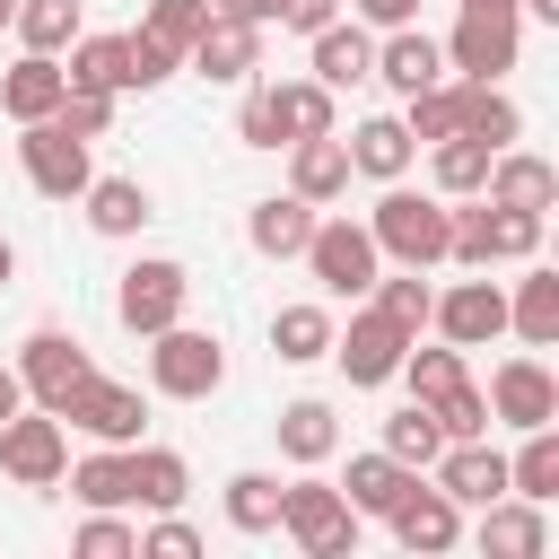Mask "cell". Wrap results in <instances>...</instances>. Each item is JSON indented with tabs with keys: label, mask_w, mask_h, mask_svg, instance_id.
Instances as JSON below:
<instances>
[{
	"label": "cell",
	"mask_w": 559,
	"mask_h": 559,
	"mask_svg": "<svg viewBox=\"0 0 559 559\" xmlns=\"http://www.w3.org/2000/svg\"><path fill=\"white\" fill-rule=\"evenodd\" d=\"M367 236H376L384 262H402V271H437V262H445V236H454V201L411 192V183H384L376 210H367Z\"/></svg>",
	"instance_id": "1"
},
{
	"label": "cell",
	"mask_w": 559,
	"mask_h": 559,
	"mask_svg": "<svg viewBox=\"0 0 559 559\" xmlns=\"http://www.w3.org/2000/svg\"><path fill=\"white\" fill-rule=\"evenodd\" d=\"M358 507L341 498V480H323L314 463H297V480H280V533L306 550V559H349L358 550Z\"/></svg>",
	"instance_id": "2"
},
{
	"label": "cell",
	"mask_w": 559,
	"mask_h": 559,
	"mask_svg": "<svg viewBox=\"0 0 559 559\" xmlns=\"http://www.w3.org/2000/svg\"><path fill=\"white\" fill-rule=\"evenodd\" d=\"M542 253V210H507L489 192L454 201V236H445V262L463 271H498V262H533Z\"/></svg>",
	"instance_id": "3"
},
{
	"label": "cell",
	"mask_w": 559,
	"mask_h": 559,
	"mask_svg": "<svg viewBox=\"0 0 559 559\" xmlns=\"http://www.w3.org/2000/svg\"><path fill=\"white\" fill-rule=\"evenodd\" d=\"M148 384H157L166 402H210V393L227 384V341L201 332V323H166V332H148Z\"/></svg>",
	"instance_id": "4"
},
{
	"label": "cell",
	"mask_w": 559,
	"mask_h": 559,
	"mask_svg": "<svg viewBox=\"0 0 559 559\" xmlns=\"http://www.w3.org/2000/svg\"><path fill=\"white\" fill-rule=\"evenodd\" d=\"M183 306H192V271L175 262V253H140L122 280H114V323L122 332H166V323H183Z\"/></svg>",
	"instance_id": "5"
},
{
	"label": "cell",
	"mask_w": 559,
	"mask_h": 559,
	"mask_svg": "<svg viewBox=\"0 0 559 559\" xmlns=\"http://www.w3.org/2000/svg\"><path fill=\"white\" fill-rule=\"evenodd\" d=\"M297 262L314 271V288H323V297H367V288H376V271H384V253H376L367 218H314V236H306V253H297Z\"/></svg>",
	"instance_id": "6"
},
{
	"label": "cell",
	"mask_w": 559,
	"mask_h": 559,
	"mask_svg": "<svg viewBox=\"0 0 559 559\" xmlns=\"http://www.w3.org/2000/svg\"><path fill=\"white\" fill-rule=\"evenodd\" d=\"M87 376H96V358H87V341H79V332L35 323V332L17 341V384H26V402H35V411H52V419H61V402H70Z\"/></svg>",
	"instance_id": "7"
},
{
	"label": "cell",
	"mask_w": 559,
	"mask_h": 559,
	"mask_svg": "<svg viewBox=\"0 0 559 559\" xmlns=\"http://www.w3.org/2000/svg\"><path fill=\"white\" fill-rule=\"evenodd\" d=\"M411 341H419V332H402L384 306H358V297H349V323H332V358H341V376H349L358 393L393 384V367H402Z\"/></svg>",
	"instance_id": "8"
},
{
	"label": "cell",
	"mask_w": 559,
	"mask_h": 559,
	"mask_svg": "<svg viewBox=\"0 0 559 559\" xmlns=\"http://www.w3.org/2000/svg\"><path fill=\"white\" fill-rule=\"evenodd\" d=\"M445 44V79H507L515 70V52H524V17H507V9H463L454 17V35H437Z\"/></svg>",
	"instance_id": "9"
},
{
	"label": "cell",
	"mask_w": 559,
	"mask_h": 559,
	"mask_svg": "<svg viewBox=\"0 0 559 559\" xmlns=\"http://www.w3.org/2000/svg\"><path fill=\"white\" fill-rule=\"evenodd\" d=\"M17 166H26V183L44 192V201H79L87 192V175H96V157H87V140L70 131V122H17Z\"/></svg>",
	"instance_id": "10"
},
{
	"label": "cell",
	"mask_w": 559,
	"mask_h": 559,
	"mask_svg": "<svg viewBox=\"0 0 559 559\" xmlns=\"http://www.w3.org/2000/svg\"><path fill=\"white\" fill-rule=\"evenodd\" d=\"M61 472H70V428H61L52 411H9V419H0V480H17V489H61Z\"/></svg>",
	"instance_id": "11"
},
{
	"label": "cell",
	"mask_w": 559,
	"mask_h": 559,
	"mask_svg": "<svg viewBox=\"0 0 559 559\" xmlns=\"http://www.w3.org/2000/svg\"><path fill=\"white\" fill-rule=\"evenodd\" d=\"M61 428H79L87 445H140L148 402H140V384H122V376H87V384L61 402Z\"/></svg>",
	"instance_id": "12"
},
{
	"label": "cell",
	"mask_w": 559,
	"mask_h": 559,
	"mask_svg": "<svg viewBox=\"0 0 559 559\" xmlns=\"http://www.w3.org/2000/svg\"><path fill=\"white\" fill-rule=\"evenodd\" d=\"M428 332H437V341H454V349H489V341L507 332V288H498L489 271H472V280L437 288V306H428Z\"/></svg>",
	"instance_id": "13"
},
{
	"label": "cell",
	"mask_w": 559,
	"mask_h": 559,
	"mask_svg": "<svg viewBox=\"0 0 559 559\" xmlns=\"http://www.w3.org/2000/svg\"><path fill=\"white\" fill-rule=\"evenodd\" d=\"M489 419L498 428H542V419H559V376L542 367V349H515V358H498L489 367Z\"/></svg>",
	"instance_id": "14"
},
{
	"label": "cell",
	"mask_w": 559,
	"mask_h": 559,
	"mask_svg": "<svg viewBox=\"0 0 559 559\" xmlns=\"http://www.w3.org/2000/svg\"><path fill=\"white\" fill-rule=\"evenodd\" d=\"M183 70H201L210 87H245V79L262 70V26H253V17H218V9H210V26L183 44Z\"/></svg>",
	"instance_id": "15"
},
{
	"label": "cell",
	"mask_w": 559,
	"mask_h": 559,
	"mask_svg": "<svg viewBox=\"0 0 559 559\" xmlns=\"http://www.w3.org/2000/svg\"><path fill=\"white\" fill-rule=\"evenodd\" d=\"M384 524H393V542H402L411 559H445V550L463 542V507H454L437 480H411V498H402Z\"/></svg>",
	"instance_id": "16"
},
{
	"label": "cell",
	"mask_w": 559,
	"mask_h": 559,
	"mask_svg": "<svg viewBox=\"0 0 559 559\" xmlns=\"http://www.w3.org/2000/svg\"><path fill=\"white\" fill-rule=\"evenodd\" d=\"M472 542L489 550V559H542L550 550V507H533V498H489L480 507V524H472Z\"/></svg>",
	"instance_id": "17"
},
{
	"label": "cell",
	"mask_w": 559,
	"mask_h": 559,
	"mask_svg": "<svg viewBox=\"0 0 559 559\" xmlns=\"http://www.w3.org/2000/svg\"><path fill=\"white\" fill-rule=\"evenodd\" d=\"M306 61H314V79L341 96V87L376 79V26H358V17H332V26H314V35H306Z\"/></svg>",
	"instance_id": "18"
},
{
	"label": "cell",
	"mask_w": 559,
	"mask_h": 559,
	"mask_svg": "<svg viewBox=\"0 0 559 559\" xmlns=\"http://www.w3.org/2000/svg\"><path fill=\"white\" fill-rule=\"evenodd\" d=\"M376 79L393 87V96H419V87H437L445 79V44L411 17V26H384V44H376Z\"/></svg>",
	"instance_id": "19"
},
{
	"label": "cell",
	"mask_w": 559,
	"mask_h": 559,
	"mask_svg": "<svg viewBox=\"0 0 559 559\" xmlns=\"http://www.w3.org/2000/svg\"><path fill=\"white\" fill-rule=\"evenodd\" d=\"M314 201H297V192H262L253 210H245V245L262 253V262H297L306 253V236H314Z\"/></svg>",
	"instance_id": "20"
},
{
	"label": "cell",
	"mask_w": 559,
	"mask_h": 559,
	"mask_svg": "<svg viewBox=\"0 0 559 559\" xmlns=\"http://www.w3.org/2000/svg\"><path fill=\"white\" fill-rule=\"evenodd\" d=\"M288 192H297V201H314V210L349 201V148H341V131L288 140Z\"/></svg>",
	"instance_id": "21"
},
{
	"label": "cell",
	"mask_w": 559,
	"mask_h": 559,
	"mask_svg": "<svg viewBox=\"0 0 559 559\" xmlns=\"http://www.w3.org/2000/svg\"><path fill=\"white\" fill-rule=\"evenodd\" d=\"M341 148H349V175H367V183H402L411 157H419V140L402 131V114H367Z\"/></svg>",
	"instance_id": "22"
},
{
	"label": "cell",
	"mask_w": 559,
	"mask_h": 559,
	"mask_svg": "<svg viewBox=\"0 0 559 559\" xmlns=\"http://www.w3.org/2000/svg\"><path fill=\"white\" fill-rule=\"evenodd\" d=\"M79 210H87V227L96 236H140L148 218H157V201H148V183L140 175H87V192H79Z\"/></svg>",
	"instance_id": "23"
},
{
	"label": "cell",
	"mask_w": 559,
	"mask_h": 559,
	"mask_svg": "<svg viewBox=\"0 0 559 559\" xmlns=\"http://www.w3.org/2000/svg\"><path fill=\"white\" fill-rule=\"evenodd\" d=\"M61 87H70V79H61V52H17V61L0 70V114H9V122H44V114L61 105Z\"/></svg>",
	"instance_id": "24"
},
{
	"label": "cell",
	"mask_w": 559,
	"mask_h": 559,
	"mask_svg": "<svg viewBox=\"0 0 559 559\" xmlns=\"http://www.w3.org/2000/svg\"><path fill=\"white\" fill-rule=\"evenodd\" d=\"M480 192H489V201H507V210H542V218H550V201H559V166H550V157H533V148H498Z\"/></svg>",
	"instance_id": "25"
},
{
	"label": "cell",
	"mask_w": 559,
	"mask_h": 559,
	"mask_svg": "<svg viewBox=\"0 0 559 559\" xmlns=\"http://www.w3.org/2000/svg\"><path fill=\"white\" fill-rule=\"evenodd\" d=\"M507 332H515L524 349H559V271L524 262V280L507 288Z\"/></svg>",
	"instance_id": "26"
},
{
	"label": "cell",
	"mask_w": 559,
	"mask_h": 559,
	"mask_svg": "<svg viewBox=\"0 0 559 559\" xmlns=\"http://www.w3.org/2000/svg\"><path fill=\"white\" fill-rule=\"evenodd\" d=\"M280 454L288 463H332L341 454V411L323 402V393H297V402H280Z\"/></svg>",
	"instance_id": "27"
},
{
	"label": "cell",
	"mask_w": 559,
	"mask_h": 559,
	"mask_svg": "<svg viewBox=\"0 0 559 559\" xmlns=\"http://www.w3.org/2000/svg\"><path fill=\"white\" fill-rule=\"evenodd\" d=\"M411 480H419V472H411V463H393V454L376 445V454H349V472H341V498H349L358 515H393V507L411 498Z\"/></svg>",
	"instance_id": "28"
},
{
	"label": "cell",
	"mask_w": 559,
	"mask_h": 559,
	"mask_svg": "<svg viewBox=\"0 0 559 559\" xmlns=\"http://www.w3.org/2000/svg\"><path fill=\"white\" fill-rule=\"evenodd\" d=\"M271 358H280V367H314V358H332V306H314V297L280 306V314H271Z\"/></svg>",
	"instance_id": "29"
},
{
	"label": "cell",
	"mask_w": 559,
	"mask_h": 559,
	"mask_svg": "<svg viewBox=\"0 0 559 559\" xmlns=\"http://www.w3.org/2000/svg\"><path fill=\"white\" fill-rule=\"evenodd\" d=\"M183 498H192V463H183L175 445H131V507L166 515V507H183Z\"/></svg>",
	"instance_id": "30"
},
{
	"label": "cell",
	"mask_w": 559,
	"mask_h": 559,
	"mask_svg": "<svg viewBox=\"0 0 559 559\" xmlns=\"http://www.w3.org/2000/svg\"><path fill=\"white\" fill-rule=\"evenodd\" d=\"M61 480L79 507H131V445H87V454H70Z\"/></svg>",
	"instance_id": "31"
},
{
	"label": "cell",
	"mask_w": 559,
	"mask_h": 559,
	"mask_svg": "<svg viewBox=\"0 0 559 559\" xmlns=\"http://www.w3.org/2000/svg\"><path fill=\"white\" fill-rule=\"evenodd\" d=\"M9 35H17L26 52H70V44L87 35V0H17Z\"/></svg>",
	"instance_id": "32"
},
{
	"label": "cell",
	"mask_w": 559,
	"mask_h": 559,
	"mask_svg": "<svg viewBox=\"0 0 559 559\" xmlns=\"http://www.w3.org/2000/svg\"><path fill=\"white\" fill-rule=\"evenodd\" d=\"M463 140H480V148H515L524 140V114H515V96L489 79H463Z\"/></svg>",
	"instance_id": "33"
},
{
	"label": "cell",
	"mask_w": 559,
	"mask_h": 559,
	"mask_svg": "<svg viewBox=\"0 0 559 559\" xmlns=\"http://www.w3.org/2000/svg\"><path fill=\"white\" fill-rule=\"evenodd\" d=\"M507 489L515 498H533V507H550L559 498V428L542 419V428H524V445L507 454Z\"/></svg>",
	"instance_id": "34"
},
{
	"label": "cell",
	"mask_w": 559,
	"mask_h": 559,
	"mask_svg": "<svg viewBox=\"0 0 559 559\" xmlns=\"http://www.w3.org/2000/svg\"><path fill=\"white\" fill-rule=\"evenodd\" d=\"M489 157L498 148H480V140H428V175H437V201H472L480 183H489Z\"/></svg>",
	"instance_id": "35"
},
{
	"label": "cell",
	"mask_w": 559,
	"mask_h": 559,
	"mask_svg": "<svg viewBox=\"0 0 559 559\" xmlns=\"http://www.w3.org/2000/svg\"><path fill=\"white\" fill-rule=\"evenodd\" d=\"M271 105H280V131H288V140L341 131V105H332V87H323V79H280V87H271Z\"/></svg>",
	"instance_id": "36"
},
{
	"label": "cell",
	"mask_w": 559,
	"mask_h": 559,
	"mask_svg": "<svg viewBox=\"0 0 559 559\" xmlns=\"http://www.w3.org/2000/svg\"><path fill=\"white\" fill-rule=\"evenodd\" d=\"M218 507L236 533H280V472H227Z\"/></svg>",
	"instance_id": "37"
},
{
	"label": "cell",
	"mask_w": 559,
	"mask_h": 559,
	"mask_svg": "<svg viewBox=\"0 0 559 559\" xmlns=\"http://www.w3.org/2000/svg\"><path fill=\"white\" fill-rule=\"evenodd\" d=\"M402 131L428 148V140H454L463 131V79H437V87H419V96H402Z\"/></svg>",
	"instance_id": "38"
},
{
	"label": "cell",
	"mask_w": 559,
	"mask_h": 559,
	"mask_svg": "<svg viewBox=\"0 0 559 559\" xmlns=\"http://www.w3.org/2000/svg\"><path fill=\"white\" fill-rule=\"evenodd\" d=\"M437 445H445V428H437V411L411 393V402L384 419V454H393V463H411V472H428V463H437Z\"/></svg>",
	"instance_id": "39"
},
{
	"label": "cell",
	"mask_w": 559,
	"mask_h": 559,
	"mask_svg": "<svg viewBox=\"0 0 559 559\" xmlns=\"http://www.w3.org/2000/svg\"><path fill=\"white\" fill-rule=\"evenodd\" d=\"M367 306H384V314H393L402 332H428V306H437V288H428L419 271H402V262H393V271H376Z\"/></svg>",
	"instance_id": "40"
},
{
	"label": "cell",
	"mask_w": 559,
	"mask_h": 559,
	"mask_svg": "<svg viewBox=\"0 0 559 559\" xmlns=\"http://www.w3.org/2000/svg\"><path fill=\"white\" fill-rule=\"evenodd\" d=\"M393 376H402V384H411V393H419V402H437V393H445V384H463V376H472V367H463V349H454V341H428V349H419V341H411V349H402V367H393Z\"/></svg>",
	"instance_id": "41"
},
{
	"label": "cell",
	"mask_w": 559,
	"mask_h": 559,
	"mask_svg": "<svg viewBox=\"0 0 559 559\" xmlns=\"http://www.w3.org/2000/svg\"><path fill=\"white\" fill-rule=\"evenodd\" d=\"M61 79H70V87H105V96H122V35H79L70 61H61Z\"/></svg>",
	"instance_id": "42"
},
{
	"label": "cell",
	"mask_w": 559,
	"mask_h": 559,
	"mask_svg": "<svg viewBox=\"0 0 559 559\" xmlns=\"http://www.w3.org/2000/svg\"><path fill=\"white\" fill-rule=\"evenodd\" d=\"M79 559H140V524H122V507H87V524L70 533Z\"/></svg>",
	"instance_id": "43"
},
{
	"label": "cell",
	"mask_w": 559,
	"mask_h": 559,
	"mask_svg": "<svg viewBox=\"0 0 559 559\" xmlns=\"http://www.w3.org/2000/svg\"><path fill=\"white\" fill-rule=\"evenodd\" d=\"M175 70H183V52H175V44H157V35H140V26L122 35V87H140V96H148V87H166Z\"/></svg>",
	"instance_id": "44"
},
{
	"label": "cell",
	"mask_w": 559,
	"mask_h": 559,
	"mask_svg": "<svg viewBox=\"0 0 559 559\" xmlns=\"http://www.w3.org/2000/svg\"><path fill=\"white\" fill-rule=\"evenodd\" d=\"M201 26H210V0H148V9H140V35H157V44H175V52H183Z\"/></svg>",
	"instance_id": "45"
},
{
	"label": "cell",
	"mask_w": 559,
	"mask_h": 559,
	"mask_svg": "<svg viewBox=\"0 0 559 559\" xmlns=\"http://www.w3.org/2000/svg\"><path fill=\"white\" fill-rule=\"evenodd\" d=\"M236 140H245V148H288V131H280V105H271V79H262V87L245 79V105H236Z\"/></svg>",
	"instance_id": "46"
},
{
	"label": "cell",
	"mask_w": 559,
	"mask_h": 559,
	"mask_svg": "<svg viewBox=\"0 0 559 559\" xmlns=\"http://www.w3.org/2000/svg\"><path fill=\"white\" fill-rule=\"evenodd\" d=\"M428 411H437V428H445V437H489V402H480V384H472V376H463V384H445Z\"/></svg>",
	"instance_id": "47"
},
{
	"label": "cell",
	"mask_w": 559,
	"mask_h": 559,
	"mask_svg": "<svg viewBox=\"0 0 559 559\" xmlns=\"http://www.w3.org/2000/svg\"><path fill=\"white\" fill-rule=\"evenodd\" d=\"M52 122H70L79 140H105V131H114V96H105V87H61Z\"/></svg>",
	"instance_id": "48"
},
{
	"label": "cell",
	"mask_w": 559,
	"mask_h": 559,
	"mask_svg": "<svg viewBox=\"0 0 559 559\" xmlns=\"http://www.w3.org/2000/svg\"><path fill=\"white\" fill-rule=\"evenodd\" d=\"M192 550H201V533H192L175 507H166L157 524H140V559H192Z\"/></svg>",
	"instance_id": "49"
},
{
	"label": "cell",
	"mask_w": 559,
	"mask_h": 559,
	"mask_svg": "<svg viewBox=\"0 0 559 559\" xmlns=\"http://www.w3.org/2000/svg\"><path fill=\"white\" fill-rule=\"evenodd\" d=\"M341 17V0H280V17L271 26H288V35H314V26H332Z\"/></svg>",
	"instance_id": "50"
},
{
	"label": "cell",
	"mask_w": 559,
	"mask_h": 559,
	"mask_svg": "<svg viewBox=\"0 0 559 559\" xmlns=\"http://www.w3.org/2000/svg\"><path fill=\"white\" fill-rule=\"evenodd\" d=\"M349 17L384 35V26H411V17H419V0H349Z\"/></svg>",
	"instance_id": "51"
},
{
	"label": "cell",
	"mask_w": 559,
	"mask_h": 559,
	"mask_svg": "<svg viewBox=\"0 0 559 559\" xmlns=\"http://www.w3.org/2000/svg\"><path fill=\"white\" fill-rule=\"evenodd\" d=\"M210 9H218V17H253V26L280 17V0H210Z\"/></svg>",
	"instance_id": "52"
},
{
	"label": "cell",
	"mask_w": 559,
	"mask_h": 559,
	"mask_svg": "<svg viewBox=\"0 0 559 559\" xmlns=\"http://www.w3.org/2000/svg\"><path fill=\"white\" fill-rule=\"evenodd\" d=\"M9 411H26V384H17V367H0V419Z\"/></svg>",
	"instance_id": "53"
},
{
	"label": "cell",
	"mask_w": 559,
	"mask_h": 559,
	"mask_svg": "<svg viewBox=\"0 0 559 559\" xmlns=\"http://www.w3.org/2000/svg\"><path fill=\"white\" fill-rule=\"evenodd\" d=\"M515 17H542V26H559V0H515Z\"/></svg>",
	"instance_id": "54"
},
{
	"label": "cell",
	"mask_w": 559,
	"mask_h": 559,
	"mask_svg": "<svg viewBox=\"0 0 559 559\" xmlns=\"http://www.w3.org/2000/svg\"><path fill=\"white\" fill-rule=\"evenodd\" d=\"M9 280H17V245L0 236V288H9Z\"/></svg>",
	"instance_id": "55"
},
{
	"label": "cell",
	"mask_w": 559,
	"mask_h": 559,
	"mask_svg": "<svg viewBox=\"0 0 559 559\" xmlns=\"http://www.w3.org/2000/svg\"><path fill=\"white\" fill-rule=\"evenodd\" d=\"M463 9H507V17H515V0H463Z\"/></svg>",
	"instance_id": "56"
},
{
	"label": "cell",
	"mask_w": 559,
	"mask_h": 559,
	"mask_svg": "<svg viewBox=\"0 0 559 559\" xmlns=\"http://www.w3.org/2000/svg\"><path fill=\"white\" fill-rule=\"evenodd\" d=\"M9 17H17V0H0V26H9Z\"/></svg>",
	"instance_id": "57"
}]
</instances>
